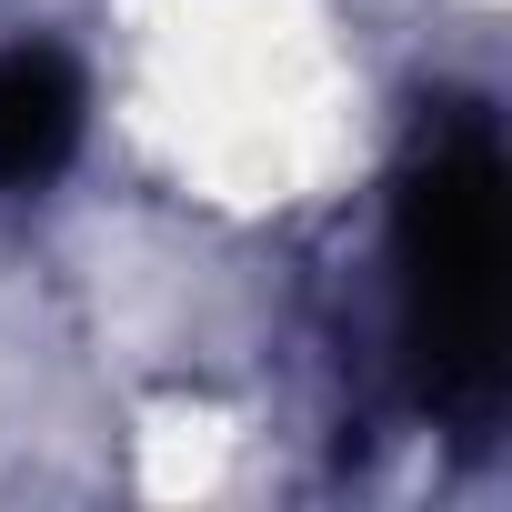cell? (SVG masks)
Returning a JSON list of instances; mask_svg holds the SVG:
<instances>
[{
  "instance_id": "1",
  "label": "cell",
  "mask_w": 512,
  "mask_h": 512,
  "mask_svg": "<svg viewBox=\"0 0 512 512\" xmlns=\"http://www.w3.org/2000/svg\"><path fill=\"white\" fill-rule=\"evenodd\" d=\"M512 231H502V131L482 101H442L412 131L392 181V332L422 412L492 422L502 402V312H512Z\"/></svg>"
},
{
  "instance_id": "2",
  "label": "cell",
  "mask_w": 512,
  "mask_h": 512,
  "mask_svg": "<svg viewBox=\"0 0 512 512\" xmlns=\"http://www.w3.org/2000/svg\"><path fill=\"white\" fill-rule=\"evenodd\" d=\"M81 71L61 51H0V191H41L81 151Z\"/></svg>"
}]
</instances>
